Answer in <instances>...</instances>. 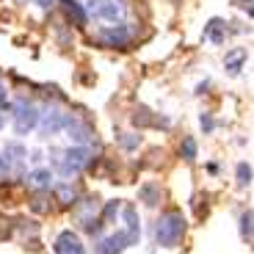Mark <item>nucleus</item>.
<instances>
[{
    "mask_svg": "<svg viewBox=\"0 0 254 254\" xmlns=\"http://www.w3.org/2000/svg\"><path fill=\"white\" fill-rule=\"evenodd\" d=\"M119 141H122V146H127V149H133V146H138V141H141V138H138V135H122Z\"/></svg>",
    "mask_w": 254,
    "mask_h": 254,
    "instance_id": "nucleus-20",
    "label": "nucleus"
},
{
    "mask_svg": "<svg viewBox=\"0 0 254 254\" xmlns=\"http://www.w3.org/2000/svg\"><path fill=\"white\" fill-rule=\"evenodd\" d=\"M199 122H202V125H204V130H207V133H210V130H213V119H210L207 114H202V116H199Z\"/></svg>",
    "mask_w": 254,
    "mask_h": 254,
    "instance_id": "nucleus-22",
    "label": "nucleus"
},
{
    "mask_svg": "<svg viewBox=\"0 0 254 254\" xmlns=\"http://www.w3.org/2000/svg\"><path fill=\"white\" fill-rule=\"evenodd\" d=\"M185 232V218L180 216V210H166L163 216L155 221V243L172 249L183 241Z\"/></svg>",
    "mask_w": 254,
    "mask_h": 254,
    "instance_id": "nucleus-1",
    "label": "nucleus"
},
{
    "mask_svg": "<svg viewBox=\"0 0 254 254\" xmlns=\"http://www.w3.org/2000/svg\"><path fill=\"white\" fill-rule=\"evenodd\" d=\"M202 36L207 39V42H213V45H224L227 42V36H229V25H227V19H210L207 25H204V31H202Z\"/></svg>",
    "mask_w": 254,
    "mask_h": 254,
    "instance_id": "nucleus-11",
    "label": "nucleus"
},
{
    "mask_svg": "<svg viewBox=\"0 0 254 254\" xmlns=\"http://www.w3.org/2000/svg\"><path fill=\"white\" fill-rule=\"evenodd\" d=\"M36 125H42V130L45 133L42 135H56L58 130L64 127V114L56 108H45V111H39V122Z\"/></svg>",
    "mask_w": 254,
    "mask_h": 254,
    "instance_id": "nucleus-8",
    "label": "nucleus"
},
{
    "mask_svg": "<svg viewBox=\"0 0 254 254\" xmlns=\"http://www.w3.org/2000/svg\"><path fill=\"white\" fill-rule=\"evenodd\" d=\"M53 252L56 254H86V246H83V241L75 235V232H61V235L56 238V243H53Z\"/></svg>",
    "mask_w": 254,
    "mask_h": 254,
    "instance_id": "nucleus-6",
    "label": "nucleus"
},
{
    "mask_svg": "<svg viewBox=\"0 0 254 254\" xmlns=\"http://www.w3.org/2000/svg\"><path fill=\"white\" fill-rule=\"evenodd\" d=\"M97 19L108 22V25H119V22H125V19H127V6H125V0H100Z\"/></svg>",
    "mask_w": 254,
    "mask_h": 254,
    "instance_id": "nucleus-5",
    "label": "nucleus"
},
{
    "mask_svg": "<svg viewBox=\"0 0 254 254\" xmlns=\"http://www.w3.org/2000/svg\"><path fill=\"white\" fill-rule=\"evenodd\" d=\"M0 108H8V91L3 86V77H0Z\"/></svg>",
    "mask_w": 254,
    "mask_h": 254,
    "instance_id": "nucleus-21",
    "label": "nucleus"
},
{
    "mask_svg": "<svg viewBox=\"0 0 254 254\" xmlns=\"http://www.w3.org/2000/svg\"><path fill=\"white\" fill-rule=\"evenodd\" d=\"M17 3H25V0H17Z\"/></svg>",
    "mask_w": 254,
    "mask_h": 254,
    "instance_id": "nucleus-26",
    "label": "nucleus"
},
{
    "mask_svg": "<svg viewBox=\"0 0 254 254\" xmlns=\"http://www.w3.org/2000/svg\"><path fill=\"white\" fill-rule=\"evenodd\" d=\"M97 42H100L102 47H116V50L130 47V42H133V25H127V22L105 25V28H100V33H97Z\"/></svg>",
    "mask_w": 254,
    "mask_h": 254,
    "instance_id": "nucleus-3",
    "label": "nucleus"
},
{
    "mask_svg": "<svg viewBox=\"0 0 254 254\" xmlns=\"http://www.w3.org/2000/svg\"><path fill=\"white\" fill-rule=\"evenodd\" d=\"M130 246L125 238V232H114V235H105L97 241V254H122Z\"/></svg>",
    "mask_w": 254,
    "mask_h": 254,
    "instance_id": "nucleus-9",
    "label": "nucleus"
},
{
    "mask_svg": "<svg viewBox=\"0 0 254 254\" xmlns=\"http://www.w3.org/2000/svg\"><path fill=\"white\" fill-rule=\"evenodd\" d=\"M138 196L144 199V204H149V207H155V204L160 202V199H158V196H160V188H158V183H146L144 188L138 190Z\"/></svg>",
    "mask_w": 254,
    "mask_h": 254,
    "instance_id": "nucleus-14",
    "label": "nucleus"
},
{
    "mask_svg": "<svg viewBox=\"0 0 254 254\" xmlns=\"http://www.w3.org/2000/svg\"><path fill=\"white\" fill-rule=\"evenodd\" d=\"M89 158L91 155H89L86 146H72L66 152L56 155V166H58V172H61V177H72V174H77L80 169H86Z\"/></svg>",
    "mask_w": 254,
    "mask_h": 254,
    "instance_id": "nucleus-2",
    "label": "nucleus"
},
{
    "mask_svg": "<svg viewBox=\"0 0 254 254\" xmlns=\"http://www.w3.org/2000/svg\"><path fill=\"white\" fill-rule=\"evenodd\" d=\"M56 193H58V202H61L64 204V207H69V204H75L77 202V190L75 188H69V185H58V190H56Z\"/></svg>",
    "mask_w": 254,
    "mask_h": 254,
    "instance_id": "nucleus-16",
    "label": "nucleus"
},
{
    "mask_svg": "<svg viewBox=\"0 0 254 254\" xmlns=\"http://www.w3.org/2000/svg\"><path fill=\"white\" fill-rule=\"evenodd\" d=\"M39 122V111L36 105H33L31 100H17L14 102V130H17L19 135L31 133L33 127H36Z\"/></svg>",
    "mask_w": 254,
    "mask_h": 254,
    "instance_id": "nucleus-4",
    "label": "nucleus"
},
{
    "mask_svg": "<svg viewBox=\"0 0 254 254\" xmlns=\"http://www.w3.org/2000/svg\"><path fill=\"white\" fill-rule=\"evenodd\" d=\"M249 183H252V166L238 163V185H249Z\"/></svg>",
    "mask_w": 254,
    "mask_h": 254,
    "instance_id": "nucleus-18",
    "label": "nucleus"
},
{
    "mask_svg": "<svg viewBox=\"0 0 254 254\" xmlns=\"http://www.w3.org/2000/svg\"><path fill=\"white\" fill-rule=\"evenodd\" d=\"M122 213H125V238L127 243H138V235H141V224H138V213H135L133 204H125L122 207Z\"/></svg>",
    "mask_w": 254,
    "mask_h": 254,
    "instance_id": "nucleus-10",
    "label": "nucleus"
},
{
    "mask_svg": "<svg viewBox=\"0 0 254 254\" xmlns=\"http://www.w3.org/2000/svg\"><path fill=\"white\" fill-rule=\"evenodd\" d=\"M235 3H238L241 8H246V14L252 17V0H235Z\"/></svg>",
    "mask_w": 254,
    "mask_h": 254,
    "instance_id": "nucleus-23",
    "label": "nucleus"
},
{
    "mask_svg": "<svg viewBox=\"0 0 254 254\" xmlns=\"http://www.w3.org/2000/svg\"><path fill=\"white\" fill-rule=\"evenodd\" d=\"M241 235L249 241V235H252V213H243L241 216Z\"/></svg>",
    "mask_w": 254,
    "mask_h": 254,
    "instance_id": "nucleus-19",
    "label": "nucleus"
},
{
    "mask_svg": "<svg viewBox=\"0 0 254 254\" xmlns=\"http://www.w3.org/2000/svg\"><path fill=\"white\" fill-rule=\"evenodd\" d=\"M50 183H53L50 169H36V172L31 174V185H36V188H50Z\"/></svg>",
    "mask_w": 254,
    "mask_h": 254,
    "instance_id": "nucleus-15",
    "label": "nucleus"
},
{
    "mask_svg": "<svg viewBox=\"0 0 254 254\" xmlns=\"http://www.w3.org/2000/svg\"><path fill=\"white\" fill-rule=\"evenodd\" d=\"M180 155H183L185 160H193V158H196V141H193V138H185L183 146H180Z\"/></svg>",
    "mask_w": 254,
    "mask_h": 254,
    "instance_id": "nucleus-17",
    "label": "nucleus"
},
{
    "mask_svg": "<svg viewBox=\"0 0 254 254\" xmlns=\"http://www.w3.org/2000/svg\"><path fill=\"white\" fill-rule=\"evenodd\" d=\"M64 127H66V135H72V141H77V144H86V141H91V125L83 119H75V116L64 114Z\"/></svg>",
    "mask_w": 254,
    "mask_h": 254,
    "instance_id": "nucleus-7",
    "label": "nucleus"
},
{
    "mask_svg": "<svg viewBox=\"0 0 254 254\" xmlns=\"http://www.w3.org/2000/svg\"><path fill=\"white\" fill-rule=\"evenodd\" d=\"M53 3H56V0H36V6H39V8H50Z\"/></svg>",
    "mask_w": 254,
    "mask_h": 254,
    "instance_id": "nucleus-24",
    "label": "nucleus"
},
{
    "mask_svg": "<svg viewBox=\"0 0 254 254\" xmlns=\"http://www.w3.org/2000/svg\"><path fill=\"white\" fill-rule=\"evenodd\" d=\"M0 130H3V116H0Z\"/></svg>",
    "mask_w": 254,
    "mask_h": 254,
    "instance_id": "nucleus-25",
    "label": "nucleus"
},
{
    "mask_svg": "<svg viewBox=\"0 0 254 254\" xmlns=\"http://www.w3.org/2000/svg\"><path fill=\"white\" fill-rule=\"evenodd\" d=\"M224 66H227L229 75H238V72H241V66H246V50H243V47L229 50L227 58H224Z\"/></svg>",
    "mask_w": 254,
    "mask_h": 254,
    "instance_id": "nucleus-13",
    "label": "nucleus"
},
{
    "mask_svg": "<svg viewBox=\"0 0 254 254\" xmlns=\"http://www.w3.org/2000/svg\"><path fill=\"white\" fill-rule=\"evenodd\" d=\"M61 8H64V14L69 17L72 25H86V22H89V14H86V8H83L77 0H61Z\"/></svg>",
    "mask_w": 254,
    "mask_h": 254,
    "instance_id": "nucleus-12",
    "label": "nucleus"
}]
</instances>
